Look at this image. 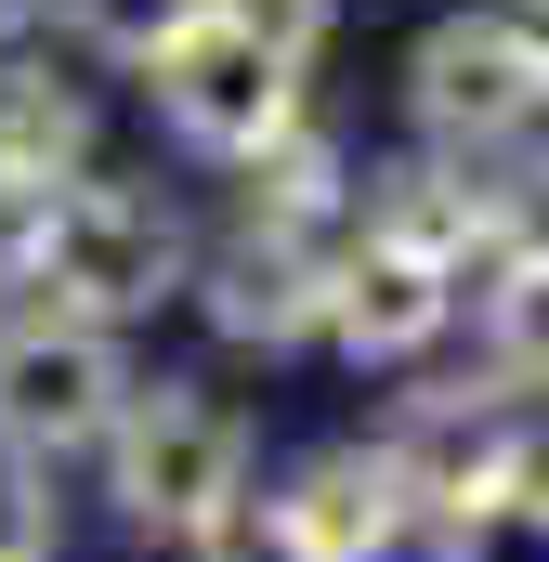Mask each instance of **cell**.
Instances as JSON below:
<instances>
[{
    "label": "cell",
    "mask_w": 549,
    "mask_h": 562,
    "mask_svg": "<svg viewBox=\"0 0 549 562\" xmlns=\"http://www.w3.org/2000/svg\"><path fill=\"white\" fill-rule=\"evenodd\" d=\"M183 562H301V537L274 524V497H249V510H223V524H210Z\"/></svg>",
    "instance_id": "cell-20"
},
{
    "label": "cell",
    "mask_w": 549,
    "mask_h": 562,
    "mask_svg": "<svg viewBox=\"0 0 549 562\" xmlns=\"http://www.w3.org/2000/svg\"><path fill=\"white\" fill-rule=\"evenodd\" d=\"M132 92H144V119H157V144H170L183 170H223V183H236L262 144H288L314 119V66L274 53V40H249V26L210 13V0L157 40V66H144Z\"/></svg>",
    "instance_id": "cell-3"
},
{
    "label": "cell",
    "mask_w": 549,
    "mask_h": 562,
    "mask_svg": "<svg viewBox=\"0 0 549 562\" xmlns=\"http://www.w3.org/2000/svg\"><path fill=\"white\" fill-rule=\"evenodd\" d=\"M144 353L53 314V301H0V458H40V471H92V445L119 431Z\"/></svg>",
    "instance_id": "cell-5"
},
{
    "label": "cell",
    "mask_w": 549,
    "mask_h": 562,
    "mask_svg": "<svg viewBox=\"0 0 549 562\" xmlns=\"http://www.w3.org/2000/svg\"><path fill=\"white\" fill-rule=\"evenodd\" d=\"M406 132L445 157H497L549 132V26L511 0H458L406 40Z\"/></svg>",
    "instance_id": "cell-4"
},
{
    "label": "cell",
    "mask_w": 549,
    "mask_h": 562,
    "mask_svg": "<svg viewBox=\"0 0 549 562\" xmlns=\"http://www.w3.org/2000/svg\"><path fill=\"white\" fill-rule=\"evenodd\" d=\"M210 13H236L249 40L301 53V66H314V53H327V26H340V0H210Z\"/></svg>",
    "instance_id": "cell-19"
},
{
    "label": "cell",
    "mask_w": 549,
    "mask_h": 562,
    "mask_svg": "<svg viewBox=\"0 0 549 562\" xmlns=\"http://www.w3.org/2000/svg\"><path fill=\"white\" fill-rule=\"evenodd\" d=\"M183 13H197V0H40V40H53L66 66H92V79H144Z\"/></svg>",
    "instance_id": "cell-14"
},
{
    "label": "cell",
    "mask_w": 549,
    "mask_h": 562,
    "mask_svg": "<svg viewBox=\"0 0 549 562\" xmlns=\"http://www.w3.org/2000/svg\"><path fill=\"white\" fill-rule=\"evenodd\" d=\"M53 196H66V183H13V170H0V301H26V288H40V236H53Z\"/></svg>",
    "instance_id": "cell-18"
},
{
    "label": "cell",
    "mask_w": 549,
    "mask_h": 562,
    "mask_svg": "<svg viewBox=\"0 0 549 562\" xmlns=\"http://www.w3.org/2000/svg\"><path fill=\"white\" fill-rule=\"evenodd\" d=\"M511 13H537V26H549V0H511Z\"/></svg>",
    "instance_id": "cell-22"
},
{
    "label": "cell",
    "mask_w": 549,
    "mask_h": 562,
    "mask_svg": "<svg viewBox=\"0 0 549 562\" xmlns=\"http://www.w3.org/2000/svg\"><path fill=\"white\" fill-rule=\"evenodd\" d=\"M380 458H393V484H406V510H418V550H432V524H458L471 497H497V484H511L524 458H549V445H537V406H511V393H484V380L458 367V380L393 393Z\"/></svg>",
    "instance_id": "cell-7"
},
{
    "label": "cell",
    "mask_w": 549,
    "mask_h": 562,
    "mask_svg": "<svg viewBox=\"0 0 549 562\" xmlns=\"http://www.w3.org/2000/svg\"><path fill=\"white\" fill-rule=\"evenodd\" d=\"M432 562H549V458H524L497 497H471L458 524H432Z\"/></svg>",
    "instance_id": "cell-16"
},
{
    "label": "cell",
    "mask_w": 549,
    "mask_h": 562,
    "mask_svg": "<svg viewBox=\"0 0 549 562\" xmlns=\"http://www.w3.org/2000/svg\"><path fill=\"white\" fill-rule=\"evenodd\" d=\"M327 262L340 236H274V223H197V276H183V327L223 367H288L327 327Z\"/></svg>",
    "instance_id": "cell-6"
},
{
    "label": "cell",
    "mask_w": 549,
    "mask_h": 562,
    "mask_svg": "<svg viewBox=\"0 0 549 562\" xmlns=\"http://www.w3.org/2000/svg\"><path fill=\"white\" fill-rule=\"evenodd\" d=\"M354 236H393L445 276H484V157H445V144L380 157L367 196H354Z\"/></svg>",
    "instance_id": "cell-11"
},
{
    "label": "cell",
    "mask_w": 549,
    "mask_h": 562,
    "mask_svg": "<svg viewBox=\"0 0 549 562\" xmlns=\"http://www.w3.org/2000/svg\"><path fill=\"white\" fill-rule=\"evenodd\" d=\"M13 40H40V0H0V53H13Z\"/></svg>",
    "instance_id": "cell-21"
},
{
    "label": "cell",
    "mask_w": 549,
    "mask_h": 562,
    "mask_svg": "<svg viewBox=\"0 0 549 562\" xmlns=\"http://www.w3.org/2000/svg\"><path fill=\"white\" fill-rule=\"evenodd\" d=\"M484 276H549V132L484 157Z\"/></svg>",
    "instance_id": "cell-15"
},
{
    "label": "cell",
    "mask_w": 549,
    "mask_h": 562,
    "mask_svg": "<svg viewBox=\"0 0 549 562\" xmlns=\"http://www.w3.org/2000/svg\"><path fill=\"white\" fill-rule=\"evenodd\" d=\"M354 196H367V157H354V132L314 105L288 144H262L249 170H236V223H274V236H354Z\"/></svg>",
    "instance_id": "cell-12"
},
{
    "label": "cell",
    "mask_w": 549,
    "mask_h": 562,
    "mask_svg": "<svg viewBox=\"0 0 549 562\" xmlns=\"http://www.w3.org/2000/svg\"><path fill=\"white\" fill-rule=\"evenodd\" d=\"M79 484H92V510H105L132 550L183 562L223 510L262 497V419H249V393H223L210 367H144Z\"/></svg>",
    "instance_id": "cell-1"
},
{
    "label": "cell",
    "mask_w": 549,
    "mask_h": 562,
    "mask_svg": "<svg viewBox=\"0 0 549 562\" xmlns=\"http://www.w3.org/2000/svg\"><path fill=\"white\" fill-rule=\"evenodd\" d=\"M0 170H13V183H79V170H105V92H92V66H66L53 40H13V53H0Z\"/></svg>",
    "instance_id": "cell-10"
},
{
    "label": "cell",
    "mask_w": 549,
    "mask_h": 562,
    "mask_svg": "<svg viewBox=\"0 0 549 562\" xmlns=\"http://www.w3.org/2000/svg\"><path fill=\"white\" fill-rule=\"evenodd\" d=\"M471 380L511 393V406H549V276H471Z\"/></svg>",
    "instance_id": "cell-13"
},
{
    "label": "cell",
    "mask_w": 549,
    "mask_h": 562,
    "mask_svg": "<svg viewBox=\"0 0 549 562\" xmlns=\"http://www.w3.org/2000/svg\"><path fill=\"white\" fill-rule=\"evenodd\" d=\"M0 562H66V471L0 458Z\"/></svg>",
    "instance_id": "cell-17"
},
{
    "label": "cell",
    "mask_w": 549,
    "mask_h": 562,
    "mask_svg": "<svg viewBox=\"0 0 549 562\" xmlns=\"http://www.w3.org/2000/svg\"><path fill=\"white\" fill-rule=\"evenodd\" d=\"M458 314H471V276L418 262V249H393V236H340L314 353H340L354 380H418V367L458 340Z\"/></svg>",
    "instance_id": "cell-8"
},
{
    "label": "cell",
    "mask_w": 549,
    "mask_h": 562,
    "mask_svg": "<svg viewBox=\"0 0 549 562\" xmlns=\"http://www.w3.org/2000/svg\"><path fill=\"white\" fill-rule=\"evenodd\" d=\"M183 276H197V210L157 183V170H79L53 196V236H40V288L53 314L105 327V340H144L157 314H183Z\"/></svg>",
    "instance_id": "cell-2"
},
{
    "label": "cell",
    "mask_w": 549,
    "mask_h": 562,
    "mask_svg": "<svg viewBox=\"0 0 549 562\" xmlns=\"http://www.w3.org/2000/svg\"><path fill=\"white\" fill-rule=\"evenodd\" d=\"M262 497H274V524L301 537V562H406L418 550V510H406V484H393V458H380V431L301 445Z\"/></svg>",
    "instance_id": "cell-9"
}]
</instances>
